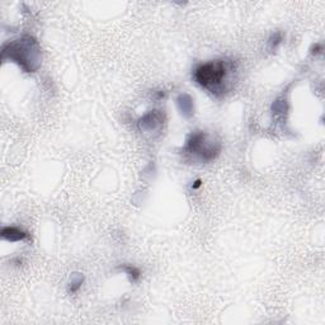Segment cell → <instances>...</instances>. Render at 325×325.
<instances>
[{
	"label": "cell",
	"instance_id": "6da1fadb",
	"mask_svg": "<svg viewBox=\"0 0 325 325\" xmlns=\"http://www.w3.org/2000/svg\"><path fill=\"white\" fill-rule=\"evenodd\" d=\"M8 53L10 60L17 62L28 73H33L40 66V47L37 41L30 36H26L22 40L12 42L4 47L3 56Z\"/></svg>",
	"mask_w": 325,
	"mask_h": 325
},
{
	"label": "cell",
	"instance_id": "7a4b0ae2",
	"mask_svg": "<svg viewBox=\"0 0 325 325\" xmlns=\"http://www.w3.org/2000/svg\"><path fill=\"white\" fill-rule=\"evenodd\" d=\"M226 75H228V66L224 60L206 62L199 65L193 71L194 82L212 93L224 91Z\"/></svg>",
	"mask_w": 325,
	"mask_h": 325
},
{
	"label": "cell",
	"instance_id": "3957f363",
	"mask_svg": "<svg viewBox=\"0 0 325 325\" xmlns=\"http://www.w3.org/2000/svg\"><path fill=\"white\" fill-rule=\"evenodd\" d=\"M220 145L208 141V135L202 131H196L188 138L185 152L197 155L202 161H211L220 154Z\"/></svg>",
	"mask_w": 325,
	"mask_h": 325
},
{
	"label": "cell",
	"instance_id": "277c9868",
	"mask_svg": "<svg viewBox=\"0 0 325 325\" xmlns=\"http://www.w3.org/2000/svg\"><path fill=\"white\" fill-rule=\"evenodd\" d=\"M163 123V114L159 111H151L149 113H146L144 117H141L139 121V127H140L141 131H154V130L158 129L159 126H161Z\"/></svg>",
	"mask_w": 325,
	"mask_h": 325
},
{
	"label": "cell",
	"instance_id": "5b68a950",
	"mask_svg": "<svg viewBox=\"0 0 325 325\" xmlns=\"http://www.w3.org/2000/svg\"><path fill=\"white\" fill-rule=\"evenodd\" d=\"M177 106H178L181 113L185 116L186 118H189L193 114L194 106H193V99L190 98L188 94H181L177 99Z\"/></svg>",
	"mask_w": 325,
	"mask_h": 325
},
{
	"label": "cell",
	"instance_id": "8992f818",
	"mask_svg": "<svg viewBox=\"0 0 325 325\" xmlns=\"http://www.w3.org/2000/svg\"><path fill=\"white\" fill-rule=\"evenodd\" d=\"M1 236H3V239H5V240L14 243V241L24 240L28 235H27V232H24L23 230L18 228H3V230H1Z\"/></svg>",
	"mask_w": 325,
	"mask_h": 325
},
{
	"label": "cell",
	"instance_id": "52a82bcc",
	"mask_svg": "<svg viewBox=\"0 0 325 325\" xmlns=\"http://www.w3.org/2000/svg\"><path fill=\"white\" fill-rule=\"evenodd\" d=\"M123 271L129 275L130 279H131L132 282H136L140 279V271H139L138 268H135V267H123Z\"/></svg>",
	"mask_w": 325,
	"mask_h": 325
},
{
	"label": "cell",
	"instance_id": "ba28073f",
	"mask_svg": "<svg viewBox=\"0 0 325 325\" xmlns=\"http://www.w3.org/2000/svg\"><path fill=\"white\" fill-rule=\"evenodd\" d=\"M281 42H282V35H281V33H279V32L275 33V35H273L272 37H271V40H270L271 50H275L276 47L279 46Z\"/></svg>",
	"mask_w": 325,
	"mask_h": 325
},
{
	"label": "cell",
	"instance_id": "9c48e42d",
	"mask_svg": "<svg viewBox=\"0 0 325 325\" xmlns=\"http://www.w3.org/2000/svg\"><path fill=\"white\" fill-rule=\"evenodd\" d=\"M82 283H83V277H78V279H73V281H71V283H70V287H69V291H70L71 293L76 292V291L80 288Z\"/></svg>",
	"mask_w": 325,
	"mask_h": 325
},
{
	"label": "cell",
	"instance_id": "30bf717a",
	"mask_svg": "<svg viewBox=\"0 0 325 325\" xmlns=\"http://www.w3.org/2000/svg\"><path fill=\"white\" fill-rule=\"evenodd\" d=\"M199 186H201V181H199V179H197V181H196V182H194V185H193V186H192V187H193V188H194V189H196V188H198V187H199Z\"/></svg>",
	"mask_w": 325,
	"mask_h": 325
}]
</instances>
